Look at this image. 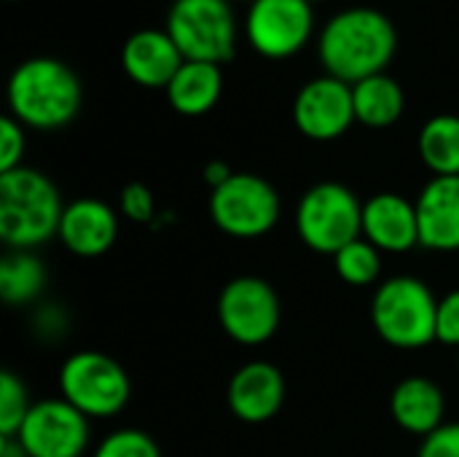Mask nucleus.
I'll use <instances>...</instances> for the list:
<instances>
[{"label":"nucleus","instance_id":"nucleus-1","mask_svg":"<svg viewBox=\"0 0 459 457\" xmlns=\"http://www.w3.org/2000/svg\"><path fill=\"white\" fill-rule=\"evenodd\" d=\"M398 46V32L390 16L371 5L344 8L331 16L320 32V62L328 75L358 83L385 73Z\"/></svg>","mask_w":459,"mask_h":457},{"label":"nucleus","instance_id":"nucleus-2","mask_svg":"<svg viewBox=\"0 0 459 457\" xmlns=\"http://www.w3.org/2000/svg\"><path fill=\"white\" fill-rule=\"evenodd\" d=\"M11 116L40 132L67 127L83 102V89L70 65L56 57H30L8 78Z\"/></svg>","mask_w":459,"mask_h":457},{"label":"nucleus","instance_id":"nucleus-3","mask_svg":"<svg viewBox=\"0 0 459 457\" xmlns=\"http://www.w3.org/2000/svg\"><path fill=\"white\" fill-rule=\"evenodd\" d=\"M62 197L48 175L32 167L0 172V240L8 250H35L59 234Z\"/></svg>","mask_w":459,"mask_h":457},{"label":"nucleus","instance_id":"nucleus-4","mask_svg":"<svg viewBox=\"0 0 459 457\" xmlns=\"http://www.w3.org/2000/svg\"><path fill=\"white\" fill-rule=\"evenodd\" d=\"M436 315V294L425 280L411 275L387 277L371 299V323L377 334L398 350H422L433 345Z\"/></svg>","mask_w":459,"mask_h":457},{"label":"nucleus","instance_id":"nucleus-5","mask_svg":"<svg viewBox=\"0 0 459 457\" xmlns=\"http://www.w3.org/2000/svg\"><path fill=\"white\" fill-rule=\"evenodd\" d=\"M296 229L307 248L333 259L363 237V202L344 183H315L296 207Z\"/></svg>","mask_w":459,"mask_h":457},{"label":"nucleus","instance_id":"nucleus-6","mask_svg":"<svg viewBox=\"0 0 459 457\" xmlns=\"http://www.w3.org/2000/svg\"><path fill=\"white\" fill-rule=\"evenodd\" d=\"M59 393L89 420H105L126 409L132 380L116 358L97 350H78L59 369Z\"/></svg>","mask_w":459,"mask_h":457},{"label":"nucleus","instance_id":"nucleus-7","mask_svg":"<svg viewBox=\"0 0 459 457\" xmlns=\"http://www.w3.org/2000/svg\"><path fill=\"white\" fill-rule=\"evenodd\" d=\"M167 32L186 59L223 65L237 48V19L229 0H172Z\"/></svg>","mask_w":459,"mask_h":457},{"label":"nucleus","instance_id":"nucleus-8","mask_svg":"<svg viewBox=\"0 0 459 457\" xmlns=\"http://www.w3.org/2000/svg\"><path fill=\"white\" fill-rule=\"evenodd\" d=\"M282 213L277 189L253 172H234L210 194L212 224L237 240H255L269 234Z\"/></svg>","mask_w":459,"mask_h":457},{"label":"nucleus","instance_id":"nucleus-9","mask_svg":"<svg viewBox=\"0 0 459 457\" xmlns=\"http://www.w3.org/2000/svg\"><path fill=\"white\" fill-rule=\"evenodd\" d=\"M218 321L237 345H266L282 321V304L272 283L255 275L234 277L218 296Z\"/></svg>","mask_w":459,"mask_h":457},{"label":"nucleus","instance_id":"nucleus-10","mask_svg":"<svg viewBox=\"0 0 459 457\" xmlns=\"http://www.w3.org/2000/svg\"><path fill=\"white\" fill-rule=\"evenodd\" d=\"M16 439L27 457H83L91 426L65 399H46L32 404Z\"/></svg>","mask_w":459,"mask_h":457},{"label":"nucleus","instance_id":"nucleus-11","mask_svg":"<svg viewBox=\"0 0 459 457\" xmlns=\"http://www.w3.org/2000/svg\"><path fill=\"white\" fill-rule=\"evenodd\" d=\"M315 30V13L309 0H253L245 35L250 46L269 57L285 59L307 46Z\"/></svg>","mask_w":459,"mask_h":457},{"label":"nucleus","instance_id":"nucleus-12","mask_svg":"<svg viewBox=\"0 0 459 457\" xmlns=\"http://www.w3.org/2000/svg\"><path fill=\"white\" fill-rule=\"evenodd\" d=\"M355 121L352 83L328 73L307 81L293 100V124L309 140H336Z\"/></svg>","mask_w":459,"mask_h":457},{"label":"nucleus","instance_id":"nucleus-13","mask_svg":"<svg viewBox=\"0 0 459 457\" xmlns=\"http://www.w3.org/2000/svg\"><path fill=\"white\" fill-rule=\"evenodd\" d=\"M285 377L269 361H250L239 366L226 388L229 409L237 420L261 426L280 415L285 404Z\"/></svg>","mask_w":459,"mask_h":457},{"label":"nucleus","instance_id":"nucleus-14","mask_svg":"<svg viewBox=\"0 0 459 457\" xmlns=\"http://www.w3.org/2000/svg\"><path fill=\"white\" fill-rule=\"evenodd\" d=\"M420 245L436 253L459 250V175H433L417 197Z\"/></svg>","mask_w":459,"mask_h":457},{"label":"nucleus","instance_id":"nucleus-15","mask_svg":"<svg viewBox=\"0 0 459 457\" xmlns=\"http://www.w3.org/2000/svg\"><path fill=\"white\" fill-rule=\"evenodd\" d=\"M363 237L382 253H409L420 245L417 205L395 191L363 202Z\"/></svg>","mask_w":459,"mask_h":457},{"label":"nucleus","instance_id":"nucleus-16","mask_svg":"<svg viewBox=\"0 0 459 457\" xmlns=\"http://www.w3.org/2000/svg\"><path fill=\"white\" fill-rule=\"evenodd\" d=\"M56 237L73 256L97 259L116 245L118 215L108 202L97 197L73 199L70 205H65Z\"/></svg>","mask_w":459,"mask_h":457},{"label":"nucleus","instance_id":"nucleus-17","mask_svg":"<svg viewBox=\"0 0 459 457\" xmlns=\"http://www.w3.org/2000/svg\"><path fill=\"white\" fill-rule=\"evenodd\" d=\"M186 57L167 30H137L121 48L124 73L148 89H167Z\"/></svg>","mask_w":459,"mask_h":457},{"label":"nucleus","instance_id":"nucleus-18","mask_svg":"<svg viewBox=\"0 0 459 457\" xmlns=\"http://www.w3.org/2000/svg\"><path fill=\"white\" fill-rule=\"evenodd\" d=\"M393 420L414 436H430L444 426L446 399L444 391L428 377H406L390 396Z\"/></svg>","mask_w":459,"mask_h":457},{"label":"nucleus","instance_id":"nucleus-19","mask_svg":"<svg viewBox=\"0 0 459 457\" xmlns=\"http://www.w3.org/2000/svg\"><path fill=\"white\" fill-rule=\"evenodd\" d=\"M223 92V73L215 62L186 59L167 86V100L180 116H204Z\"/></svg>","mask_w":459,"mask_h":457},{"label":"nucleus","instance_id":"nucleus-20","mask_svg":"<svg viewBox=\"0 0 459 457\" xmlns=\"http://www.w3.org/2000/svg\"><path fill=\"white\" fill-rule=\"evenodd\" d=\"M352 100H355V119L371 129L393 127L406 108V94L401 83L387 73H377L352 83Z\"/></svg>","mask_w":459,"mask_h":457},{"label":"nucleus","instance_id":"nucleus-21","mask_svg":"<svg viewBox=\"0 0 459 457\" xmlns=\"http://www.w3.org/2000/svg\"><path fill=\"white\" fill-rule=\"evenodd\" d=\"M48 283L46 264L35 250H8L0 261V299L8 307H24L43 296Z\"/></svg>","mask_w":459,"mask_h":457},{"label":"nucleus","instance_id":"nucleus-22","mask_svg":"<svg viewBox=\"0 0 459 457\" xmlns=\"http://www.w3.org/2000/svg\"><path fill=\"white\" fill-rule=\"evenodd\" d=\"M417 151L433 175H459V116L438 113L428 119L420 129Z\"/></svg>","mask_w":459,"mask_h":457},{"label":"nucleus","instance_id":"nucleus-23","mask_svg":"<svg viewBox=\"0 0 459 457\" xmlns=\"http://www.w3.org/2000/svg\"><path fill=\"white\" fill-rule=\"evenodd\" d=\"M333 269L352 288L374 286L382 275V250L360 237L333 256Z\"/></svg>","mask_w":459,"mask_h":457},{"label":"nucleus","instance_id":"nucleus-24","mask_svg":"<svg viewBox=\"0 0 459 457\" xmlns=\"http://www.w3.org/2000/svg\"><path fill=\"white\" fill-rule=\"evenodd\" d=\"M32 401L27 393V385L22 377H16L11 369L0 374V439H13L30 415Z\"/></svg>","mask_w":459,"mask_h":457},{"label":"nucleus","instance_id":"nucleus-25","mask_svg":"<svg viewBox=\"0 0 459 457\" xmlns=\"http://www.w3.org/2000/svg\"><path fill=\"white\" fill-rule=\"evenodd\" d=\"M94 457H161V450L151 434L140 428H118L100 442Z\"/></svg>","mask_w":459,"mask_h":457},{"label":"nucleus","instance_id":"nucleus-26","mask_svg":"<svg viewBox=\"0 0 459 457\" xmlns=\"http://www.w3.org/2000/svg\"><path fill=\"white\" fill-rule=\"evenodd\" d=\"M118 207H121V215L129 218L132 224H151L156 218L153 191L145 183H140V180H132V183H126L121 189Z\"/></svg>","mask_w":459,"mask_h":457},{"label":"nucleus","instance_id":"nucleus-27","mask_svg":"<svg viewBox=\"0 0 459 457\" xmlns=\"http://www.w3.org/2000/svg\"><path fill=\"white\" fill-rule=\"evenodd\" d=\"M24 148H27L24 124H19L13 116H3L0 119V172H11L22 167Z\"/></svg>","mask_w":459,"mask_h":457},{"label":"nucleus","instance_id":"nucleus-28","mask_svg":"<svg viewBox=\"0 0 459 457\" xmlns=\"http://www.w3.org/2000/svg\"><path fill=\"white\" fill-rule=\"evenodd\" d=\"M436 342L459 350V288L438 299L436 315Z\"/></svg>","mask_w":459,"mask_h":457},{"label":"nucleus","instance_id":"nucleus-29","mask_svg":"<svg viewBox=\"0 0 459 457\" xmlns=\"http://www.w3.org/2000/svg\"><path fill=\"white\" fill-rule=\"evenodd\" d=\"M417 457H459V423H444L422 439Z\"/></svg>","mask_w":459,"mask_h":457},{"label":"nucleus","instance_id":"nucleus-30","mask_svg":"<svg viewBox=\"0 0 459 457\" xmlns=\"http://www.w3.org/2000/svg\"><path fill=\"white\" fill-rule=\"evenodd\" d=\"M231 175H234V170H231L226 162H221V159L207 162V167H204V180H207V186H210L212 191H215L218 186H223Z\"/></svg>","mask_w":459,"mask_h":457},{"label":"nucleus","instance_id":"nucleus-31","mask_svg":"<svg viewBox=\"0 0 459 457\" xmlns=\"http://www.w3.org/2000/svg\"><path fill=\"white\" fill-rule=\"evenodd\" d=\"M0 457H27V453L13 436V439H0Z\"/></svg>","mask_w":459,"mask_h":457},{"label":"nucleus","instance_id":"nucleus-32","mask_svg":"<svg viewBox=\"0 0 459 457\" xmlns=\"http://www.w3.org/2000/svg\"><path fill=\"white\" fill-rule=\"evenodd\" d=\"M457 366H459V350H457Z\"/></svg>","mask_w":459,"mask_h":457},{"label":"nucleus","instance_id":"nucleus-33","mask_svg":"<svg viewBox=\"0 0 459 457\" xmlns=\"http://www.w3.org/2000/svg\"><path fill=\"white\" fill-rule=\"evenodd\" d=\"M309 3H317V0H309Z\"/></svg>","mask_w":459,"mask_h":457},{"label":"nucleus","instance_id":"nucleus-34","mask_svg":"<svg viewBox=\"0 0 459 457\" xmlns=\"http://www.w3.org/2000/svg\"><path fill=\"white\" fill-rule=\"evenodd\" d=\"M250 3H253V0H250Z\"/></svg>","mask_w":459,"mask_h":457}]
</instances>
